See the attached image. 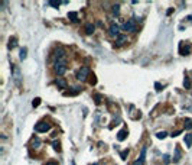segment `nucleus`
<instances>
[{"label":"nucleus","instance_id":"nucleus-15","mask_svg":"<svg viewBox=\"0 0 192 165\" xmlns=\"http://www.w3.org/2000/svg\"><path fill=\"white\" fill-rule=\"evenodd\" d=\"M126 41H127V36H126V35H118L116 42H117V45H123Z\"/></svg>","mask_w":192,"mask_h":165},{"label":"nucleus","instance_id":"nucleus-10","mask_svg":"<svg viewBox=\"0 0 192 165\" xmlns=\"http://www.w3.org/2000/svg\"><path fill=\"white\" fill-rule=\"evenodd\" d=\"M65 55V51L62 49V48H59V49H56L55 51V54H53V58L58 61V59H62V56Z\"/></svg>","mask_w":192,"mask_h":165},{"label":"nucleus","instance_id":"nucleus-30","mask_svg":"<svg viewBox=\"0 0 192 165\" xmlns=\"http://www.w3.org/2000/svg\"><path fill=\"white\" fill-rule=\"evenodd\" d=\"M163 161H165V164H169V162H170L169 155H165V156H163Z\"/></svg>","mask_w":192,"mask_h":165},{"label":"nucleus","instance_id":"nucleus-31","mask_svg":"<svg viewBox=\"0 0 192 165\" xmlns=\"http://www.w3.org/2000/svg\"><path fill=\"white\" fill-rule=\"evenodd\" d=\"M178 135H181V130H176V132H173V133L170 135V136H178Z\"/></svg>","mask_w":192,"mask_h":165},{"label":"nucleus","instance_id":"nucleus-33","mask_svg":"<svg viewBox=\"0 0 192 165\" xmlns=\"http://www.w3.org/2000/svg\"><path fill=\"white\" fill-rule=\"evenodd\" d=\"M156 90H158V91H160V90H162V88H160V84H159V83H156Z\"/></svg>","mask_w":192,"mask_h":165},{"label":"nucleus","instance_id":"nucleus-22","mask_svg":"<svg viewBox=\"0 0 192 165\" xmlns=\"http://www.w3.org/2000/svg\"><path fill=\"white\" fill-rule=\"evenodd\" d=\"M166 132H163V130H162V132H158V133H156V138H158V139H165V138H166Z\"/></svg>","mask_w":192,"mask_h":165},{"label":"nucleus","instance_id":"nucleus-2","mask_svg":"<svg viewBox=\"0 0 192 165\" xmlns=\"http://www.w3.org/2000/svg\"><path fill=\"white\" fill-rule=\"evenodd\" d=\"M87 77H90V68H88V67H81L77 72V80L78 81H85Z\"/></svg>","mask_w":192,"mask_h":165},{"label":"nucleus","instance_id":"nucleus-12","mask_svg":"<svg viewBox=\"0 0 192 165\" xmlns=\"http://www.w3.org/2000/svg\"><path fill=\"white\" fill-rule=\"evenodd\" d=\"M183 142H185L186 148H191V146H192V135H191V133L185 135V139H183Z\"/></svg>","mask_w":192,"mask_h":165},{"label":"nucleus","instance_id":"nucleus-19","mask_svg":"<svg viewBox=\"0 0 192 165\" xmlns=\"http://www.w3.org/2000/svg\"><path fill=\"white\" fill-rule=\"evenodd\" d=\"M68 18L71 19L72 22H77V20H78V15H77L75 12H69V13H68Z\"/></svg>","mask_w":192,"mask_h":165},{"label":"nucleus","instance_id":"nucleus-3","mask_svg":"<svg viewBox=\"0 0 192 165\" xmlns=\"http://www.w3.org/2000/svg\"><path fill=\"white\" fill-rule=\"evenodd\" d=\"M49 129H51V125H49V123H46V122H39V123H36V126H35V130L39 132V133L48 132Z\"/></svg>","mask_w":192,"mask_h":165},{"label":"nucleus","instance_id":"nucleus-13","mask_svg":"<svg viewBox=\"0 0 192 165\" xmlns=\"http://www.w3.org/2000/svg\"><path fill=\"white\" fill-rule=\"evenodd\" d=\"M126 138H127V130H126V129H121V130L117 133V139L121 142V140H124Z\"/></svg>","mask_w":192,"mask_h":165},{"label":"nucleus","instance_id":"nucleus-16","mask_svg":"<svg viewBox=\"0 0 192 165\" xmlns=\"http://www.w3.org/2000/svg\"><path fill=\"white\" fill-rule=\"evenodd\" d=\"M181 161V149L176 146V149H175V156H173V162H179Z\"/></svg>","mask_w":192,"mask_h":165},{"label":"nucleus","instance_id":"nucleus-34","mask_svg":"<svg viewBox=\"0 0 192 165\" xmlns=\"http://www.w3.org/2000/svg\"><path fill=\"white\" fill-rule=\"evenodd\" d=\"M93 165H98V164H93Z\"/></svg>","mask_w":192,"mask_h":165},{"label":"nucleus","instance_id":"nucleus-7","mask_svg":"<svg viewBox=\"0 0 192 165\" xmlns=\"http://www.w3.org/2000/svg\"><path fill=\"white\" fill-rule=\"evenodd\" d=\"M145 156H146V146H143L142 148V153H140V158L137 159L133 165H142L143 162H145Z\"/></svg>","mask_w":192,"mask_h":165},{"label":"nucleus","instance_id":"nucleus-26","mask_svg":"<svg viewBox=\"0 0 192 165\" xmlns=\"http://www.w3.org/2000/svg\"><path fill=\"white\" fill-rule=\"evenodd\" d=\"M39 104H40V99H35L33 101H32V106L33 107H38Z\"/></svg>","mask_w":192,"mask_h":165},{"label":"nucleus","instance_id":"nucleus-6","mask_svg":"<svg viewBox=\"0 0 192 165\" xmlns=\"http://www.w3.org/2000/svg\"><path fill=\"white\" fill-rule=\"evenodd\" d=\"M55 84L58 86L59 88H68V84H67V81L64 80V78H62V77H58V78H56Z\"/></svg>","mask_w":192,"mask_h":165},{"label":"nucleus","instance_id":"nucleus-9","mask_svg":"<svg viewBox=\"0 0 192 165\" xmlns=\"http://www.w3.org/2000/svg\"><path fill=\"white\" fill-rule=\"evenodd\" d=\"M81 90L82 88H80V87H72V90L71 91H65V96H77V94H80L81 93Z\"/></svg>","mask_w":192,"mask_h":165},{"label":"nucleus","instance_id":"nucleus-4","mask_svg":"<svg viewBox=\"0 0 192 165\" xmlns=\"http://www.w3.org/2000/svg\"><path fill=\"white\" fill-rule=\"evenodd\" d=\"M136 20L134 19H131V20H127L126 23L123 25V29L124 31H129V32H136Z\"/></svg>","mask_w":192,"mask_h":165},{"label":"nucleus","instance_id":"nucleus-5","mask_svg":"<svg viewBox=\"0 0 192 165\" xmlns=\"http://www.w3.org/2000/svg\"><path fill=\"white\" fill-rule=\"evenodd\" d=\"M110 35H113V36H118V35H120V28H118V25L113 23V25L110 26Z\"/></svg>","mask_w":192,"mask_h":165},{"label":"nucleus","instance_id":"nucleus-20","mask_svg":"<svg viewBox=\"0 0 192 165\" xmlns=\"http://www.w3.org/2000/svg\"><path fill=\"white\" fill-rule=\"evenodd\" d=\"M16 38H10V41H9V49H13V48L16 47Z\"/></svg>","mask_w":192,"mask_h":165},{"label":"nucleus","instance_id":"nucleus-1","mask_svg":"<svg viewBox=\"0 0 192 165\" xmlns=\"http://www.w3.org/2000/svg\"><path fill=\"white\" fill-rule=\"evenodd\" d=\"M53 70H55V72L58 75H62L64 72L67 71V64L64 59H58V61H55V64H53Z\"/></svg>","mask_w":192,"mask_h":165},{"label":"nucleus","instance_id":"nucleus-8","mask_svg":"<svg viewBox=\"0 0 192 165\" xmlns=\"http://www.w3.org/2000/svg\"><path fill=\"white\" fill-rule=\"evenodd\" d=\"M191 49H192V48L189 47V45H185V47H183V42L179 45V51H181V54H182V55H188V54L191 52Z\"/></svg>","mask_w":192,"mask_h":165},{"label":"nucleus","instance_id":"nucleus-24","mask_svg":"<svg viewBox=\"0 0 192 165\" xmlns=\"http://www.w3.org/2000/svg\"><path fill=\"white\" fill-rule=\"evenodd\" d=\"M26 52H28V49H26V48H22V49H20V59H25L26 58Z\"/></svg>","mask_w":192,"mask_h":165},{"label":"nucleus","instance_id":"nucleus-32","mask_svg":"<svg viewBox=\"0 0 192 165\" xmlns=\"http://www.w3.org/2000/svg\"><path fill=\"white\" fill-rule=\"evenodd\" d=\"M45 165H58V164H56V162H53V161H49V162H46Z\"/></svg>","mask_w":192,"mask_h":165},{"label":"nucleus","instance_id":"nucleus-11","mask_svg":"<svg viewBox=\"0 0 192 165\" xmlns=\"http://www.w3.org/2000/svg\"><path fill=\"white\" fill-rule=\"evenodd\" d=\"M84 29H85V33H87V35H93V33H94V29H95V26H94L93 23H87Z\"/></svg>","mask_w":192,"mask_h":165},{"label":"nucleus","instance_id":"nucleus-27","mask_svg":"<svg viewBox=\"0 0 192 165\" xmlns=\"http://www.w3.org/2000/svg\"><path fill=\"white\" fill-rule=\"evenodd\" d=\"M101 100H103V97L100 96V94H95V103H97V104H100V103H101Z\"/></svg>","mask_w":192,"mask_h":165},{"label":"nucleus","instance_id":"nucleus-17","mask_svg":"<svg viewBox=\"0 0 192 165\" xmlns=\"http://www.w3.org/2000/svg\"><path fill=\"white\" fill-rule=\"evenodd\" d=\"M183 125H185V129H188V130H191L192 129V119H185V122H183Z\"/></svg>","mask_w":192,"mask_h":165},{"label":"nucleus","instance_id":"nucleus-29","mask_svg":"<svg viewBox=\"0 0 192 165\" xmlns=\"http://www.w3.org/2000/svg\"><path fill=\"white\" fill-rule=\"evenodd\" d=\"M52 145H53V149L55 151H59V142H53Z\"/></svg>","mask_w":192,"mask_h":165},{"label":"nucleus","instance_id":"nucleus-18","mask_svg":"<svg viewBox=\"0 0 192 165\" xmlns=\"http://www.w3.org/2000/svg\"><path fill=\"white\" fill-rule=\"evenodd\" d=\"M183 87H185L186 90H189V88H191V80H189V77L183 78Z\"/></svg>","mask_w":192,"mask_h":165},{"label":"nucleus","instance_id":"nucleus-23","mask_svg":"<svg viewBox=\"0 0 192 165\" xmlns=\"http://www.w3.org/2000/svg\"><path fill=\"white\" fill-rule=\"evenodd\" d=\"M39 145H40V140L38 139V138H35V139L32 140V146H33V148H39Z\"/></svg>","mask_w":192,"mask_h":165},{"label":"nucleus","instance_id":"nucleus-28","mask_svg":"<svg viewBox=\"0 0 192 165\" xmlns=\"http://www.w3.org/2000/svg\"><path fill=\"white\" fill-rule=\"evenodd\" d=\"M127 155H129V149H124L123 152H121V158L126 159V156H127Z\"/></svg>","mask_w":192,"mask_h":165},{"label":"nucleus","instance_id":"nucleus-21","mask_svg":"<svg viewBox=\"0 0 192 165\" xmlns=\"http://www.w3.org/2000/svg\"><path fill=\"white\" fill-rule=\"evenodd\" d=\"M48 4L52 7H58L59 4H61V2H58V0H51V2H48Z\"/></svg>","mask_w":192,"mask_h":165},{"label":"nucleus","instance_id":"nucleus-25","mask_svg":"<svg viewBox=\"0 0 192 165\" xmlns=\"http://www.w3.org/2000/svg\"><path fill=\"white\" fill-rule=\"evenodd\" d=\"M118 12H120V4H114V6H113V13H114V15H118Z\"/></svg>","mask_w":192,"mask_h":165},{"label":"nucleus","instance_id":"nucleus-14","mask_svg":"<svg viewBox=\"0 0 192 165\" xmlns=\"http://www.w3.org/2000/svg\"><path fill=\"white\" fill-rule=\"evenodd\" d=\"M13 80H15V83L16 84H20V72H19V70L15 67V74H13Z\"/></svg>","mask_w":192,"mask_h":165}]
</instances>
